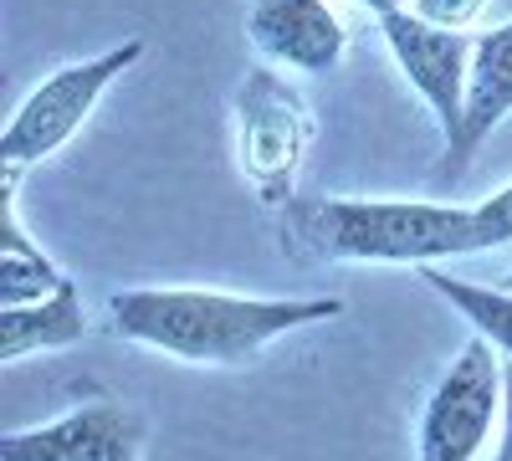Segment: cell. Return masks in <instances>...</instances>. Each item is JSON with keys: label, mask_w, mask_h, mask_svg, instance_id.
Masks as SVG:
<instances>
[{"label": "cell", "mask_w": 512, "mask_h": 461, "mask_svg": "<svg viewBox=\"0 0 512 461\" xmlns=\"http://www.w3.org/2000/svg\"><path fill=\"white\" fill-rule=\"evenodd\" d=\"M333 318H344L338 298H256L226 287H118L108 298L118 339L200 369L251 364L287 333Z\"/></svg>", "instance_id": "obj_1"}, {"label": "cell", "mask_w": 512, "mask_h": 461, "mask_svg": "<svg viewBox=\"0 0 512 461\" xmlns=\"http://www.w3.org/2000/svg\"><path fill=\"white\" fill-rule=\"evenodd\" d=\"M282 216V246L297 262L441 267L477 257L472 205L384 200V195H297Z\"/></svg>", "instance_id": "obj_2"}, {"label": "cell", "mask_w": 512, "mask_h": 461, "mask_svg": "<svg viewBox=\"0 0 512 461\" xmlns=\"http://www.w3.org/2000/svg\"><path fill=\"white\" fill-rule=\"evenodd\" d=\"M139 57H144V41L128 36L118 47H108L103 57H82V62H67V67L41 77L11 108L6 129H0V195H16V185L36 170V164L62 154L82 134V123L93 118L103 93L123 72L139 67Z\"/></svg>", "instance_id": "obj_3"}, {"label": "cell", "mask_w": 512, "mask_h": 461, "mask_svg": "<svg viewBox=\"0 0 512 461\" xmlns=\"http://www.w3.org/2000/svg\"><path fill=\"white\" fill-rule=\"evenodd\" d=\"M231 149L246 190L262 211H287L303 195V164L313 149V108L272 62H256L241 72L231 93Z\"/></svg>", "instance_id": "obj_4"}, {"label": "cell", "mask_w": 512, "mask_h": 461, "mask_svg": "<svg viewBox=\"0 0 512 461\" xmlns=\"http://www.w3.org/2000/svg\"><path fill=\"white\" fill-rule=\"evenodd\" d=\"M507 359L472 333L436 374L415 421V461H477L502 426Z\"/></svg>", "instance_id": "obj_5"}, {"label": "cell", "mask_w": 512, "mask_h": 461, "mask_svg": "<svg viewBox=\"0 0 512 461\" xmlns=\"http://www.w3.org/2000/svg\"><path fill=\"white\" fill-rule=\"evenodd\" d=\"M379 36L390 47V62L410 82V93L425 103V113L441 129V149L456 144L461 118H466V93H472V36L477 31H451L415 11H390L374 16Z\"/></svg>", "instance_id": "obj_6"}, {"label": "cell", "mask_w": 512, "mask_h": 461, "mask_svg": "<svg viewBox=\"0 0 512 461\" xmlns=\"http://www.w3.org/2000/svg\"><path fill=\"white\" fill-rule=\"evenodd\" d=\"M149 421L113 395H82L62 415L0 436V461H139Z\"/></svg>", "instance_id": "obj_7"}, {"label": "cell", "mask_w": 512, "mask_h": 461, "mask_svg": "<svg viewBox=\"0 0 512 461\" xmlns=\"http://www.w3.org/2000/svg\"><path fill=\"white\" fill-rule=\"evenodd\" d=\"M246 41L262 62L303 77H328L349 57V26L333 0H251Z\"/></svg>", "instance_id": "obj_8"}, {"label": "cell", "mask_w": 512, "mask_h": 461, "mask_svg": "<svg viewBox=\"0 0 512 461\" xmlns=\"http://www.w3.org/2000/svg\"><path fill=\"white\" fill-rule=\"evenodd\" d=\"M507 118H512V21H497L472 36V93H466L456 144L441 149V175L461 180L482 154V144L497 134V123Z\"/></svg>", "instance_id": "obj_9"}, {"label": "cell", "mask_w": 512, "mask_h": 461, "mask_svg": "<svg viewBox=\"0 0 512 461\" xmlns=\"http://www.w3.org/2000/svg\"><path fill=\"white\" fill-rule=\"evenodd\" d=\"M88 339V308H82L77 287L52 292L36 303L0 308V359H36V354H62L72 344Z\"/></svg>", "instance_id": "obj_10"}, {"label": "cell", "mask_w": 512, "mask_h": 461, "mask_svg": "<svg viewBox=\"0 0 512 461\" xmlns=\"http://www.w3.org/2000/svg\"><path fill=\"white\" fill-rule=\"evenodd\" d=\"M67 287H77V282L67 277V267L52 251L36 246V236L21 226L16 195H0V308L52 298V292H67Z\"/></svg>", "instance_id": "obj_11"}, {"label": "cell", "mask_w": 512, "mask_h": 461, "mask_svg": "<svg viewBox=\"0 0 512 461\" xmlns=\"http://www.w3.org/2000/svg\"><path fill=\"white\" fill-rule=\"evenodd\" d=\"M415 277L431 287L456 318L472 323V333H482V339L512 364V292H507V287H497V282H472V277L446 272V267H420Z\"/></svg>", "instance_id": "obj_12"}, {"label": "cell", "mask_w": 512, "mask_h": 461, "mask_svg": "<svg viewBox=\"0 0 512 461\" xmlns=\"http://www.w3.org/2000/svg\"><path fill=\"white\" fill-rule=\"evenodd\" d=\"M472 226H477V257L497 251V246H512V185H502L472 205Z\"/></svg>", "instance_id": "obj_13"}, {"label": "cell", "mask_w": 512, "mask_h": 461, "mask_svg": "<svg viewBox=\"0 0 512 461\" xmlns=\"http://www.w3.org/2000/svg\"><path fill=\"white\" fill-rule=\"evenodd\" d=\"M410 11L451 31H477L482 16L492 11V0H410Z\"/></svg>", "instance_id": "obj_14"}, {"label": "cell", "mask_w": 512, "mask_h": 461, "mask_svg": "<svg viewBox=\"0 0 512 461\" xmlns=\"http://www.w3.org/2000/svg\"><path fill=\"white\" fill-rule=\"evenodd\" d=\"M492 461H512V364H507V405H502V426H497Z\"/></svg>", "instance_id": "obj_15"}, {"label": "cell", "mask_w": 512, "mask_h": 461, "mask_svg": "<svg viewBox=\"0 0 512 461\" xmlns=\"http://www.w3.org/2000/svg\"><path fill=\"white\" fill-rule=\"evenodd\" d=\"M349 6H359L369 16H390V11H410V0H349Z\"/></svg>", "instance_id": "obj_16"}, {"label": "cell", "mask_w": 512, "mask_h": 461, "mask_svg": "<svg viewBox=\"0 0 512 461\" xmlns=\"http://www.w3.org/2000/svg\"><path fill=\"white\" fill-rule=\"evenodd\" d=\"M497 287H507V292H512V267H507V272L497 277Z\"/></svg>", "instance_id": "obj_17"}]
</instances>
